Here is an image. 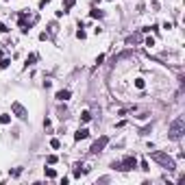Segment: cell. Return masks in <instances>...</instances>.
<instances>
[{
    "mask_svg": "<svg viewBox=\"0 0 185 185\" xmlns=\"http://www.w3.org/2000/svg\"><path fill=\"white\" fill-rule=\"evenodd\" d=\"M183 133H185V118H183V115H179L176 120L170 124L168 137H170V139H181V137H183Z\"/></svg>",
    "mask_w": 185,
    "mask_h": 185,
    "instance_id": "1",
    "label": "cell"
},
{
    "mask_svg": "<svg viewBox=\"0 0 185 185\" xmlns=\"http://www.w3.org/2000/svg\"><path fill=\"white\" fill-rule=\"evenodd\" d=\"M150 157H153L159 166H163L166 170H176V163H174V159H172L170 155L161 153V150H155V153H150Z\"/></svg>",
    "mask_w": 185,
    "mask_h": 185,
    "instance_id": "2",
    "label": "cell"
},
{
    "mask_svg": "<svg viewBox=\"0 0 185 185\" xmlns=\"http://www.w3.org/2000/svg\"><path fill=\"white\" fill-rule=\"evenodd\" d=\"M137 168V159L133 155H126L124 159L120 161V168H118V170H122V172H128V170H135Z\"/></svg>",
    "mask_w": 185,
    "mask_h": 185,
    "instance_id": "3",
    "label": "cell"
},
{
    "mask_svg": "<svg viewBox=\"0 0 185 185\" xmlns=\"http://www.w3.org/2000/svg\"><path fill=\"white\" fill-rule=\"evenodd\" d=\"M107 144H109V137L103 135L100 139H96V142L92 144V148H89V150H92L94 155H98V153H103V150H105V146H107Z\"/></svg>",
    "mask_w": 185,
    "mask_h": 185,
    "instance_id": "4",
    "label": "cell"
},
{
    "mask_svg": "<svg viewBox=\"0 0 185 185\" xmlns=\"http://www.w3.org/2000/svg\"><path fill=\"white\" fill-rule=\"evenodd\" d=\"M11 111H13V113L20 118V120H29V111L24 109V105H20V103H13V105H11Z\"/></svg>",
    "mask_w": 185,
    "mask_h": 185,
    "instance_id": "5",
    "label": "cell"
},
{
    "mask_svg": "<svg viewBox=\"0 0 185 185\" xmlns=\"http://www.w3.org/2000/svg\"><path fill=\"white\" fill-rule=\"evenodd\" d=\"M57 100H61V103H65V100H70V89H59L57 96H54Z\"/></svg>",
    "mask_w": 185,
    "mask_h": 185,
    "instance_id": "6",
    "label": "cell"
},
{
    "mask_svg": "<svg viewBox=\"0 0 185 185\" xmlns=\"http://www.w3.org/2000/svg\"><path fill=\"white\" fill-rule=\"evenodd\" d=\"M89 137V131H87V128H78V131L74 133V139H76V142H81V139H87Z\"/></svg>",
    "mask_w": 185,
    "mask_h": 185,
    "instance_id": "7",
    "label": "cell"
},
{
    "mask_svg": "<svg viewBox=\"0 0 185 185\" xmlns=\"http://www.w3.org/2000/svg\"><path fill=\"white\" fill-rule=\"evenodd\" d=\"M74 2H76V0H65V2H63V13H68V11L74 7Z\"/></svg>",
    "mask_w": 185,
    "mask_h": 185,
    "instance_id": "8",
    "label": "cell"
},
{
    "mask_svg": "<svg viewBox=\"0 0 185 185\" xmlns=\"http://www.w3.org/2000/svg\"><path fill=\"white\" fill-rule=\"evenodd\" d=\"M126 42H128V44H137V42H142V35H139V33H135V35H131Z\"/></svg>",
    "mask_w": 185,
    "mask_h": 185,
    "instance_id": "9",
    "label": "cell"
},
{
    "mask_svg": "<svg viewBox=\"0 0 185 185\" xmlns=\"http://www.w3.org/2000/svg\"><path fill=\"white\" fill-rule=\"evenodd\" d=\"M11 65V59H0V70H7Z\"/></svg>",
    "mask_w": 185,
    "mask_h": 185,
    "instance_id": "10",
    "label": "cell"
},
{
    "mask_svg": "<svg viewBox=\"0 0 185 185\" xmlns=\"http://www.w3.org/2000/svg\"><path fill=\"white\" fill-rule=\"evenodd\" d=\"M9 122H11V115H9V113H2V115H0V124H9Z\"/></svg>",
    "mask_w": 185,
    "mask_h": 185,
    "instance_id": "11",
    "label": "cell"
},
{
    "mask_svg": "<svg viewBox=\"0 0 185 185\" xmlns=\"http://www.w3.org/2000/svg\"><path fill=\"white\" fill-rule=\"evenodd\" d=\"M44 172H46V176H48V179H54V176H57V172H54L52 168H44Z\"/></svg>",
    "mask_w": 185,
    "mask_h": 185,
    "instance_id": "12",
    "label": "cell"
},
{
    "mask_svg": "<svg viewBox=\"0 0 185 185\" xmlns=\"http://www.w3.org/2000/svg\"><path fill=\"white\" fill-rule=\"evenodd\" d=\"M92 120V113H89V111H83L81 113V122H89Z\"/></svg>",
    "mask_w": 185,
    "mask_h": 185,
    "instance_id": "13",
    "label": "cell"
},
{
    "mask_svg": "<svg viewBox=\"0 0 185 185\" xmlns=\"http://www.w3.org/2000/svg\"><path fill=\"white\" fill-rule=\"evenodd\" d=\"M46 161H48L50 166H52V163H57V161H59V157H57V155H48V157H46Z\"/></svg>",
    "mask_w": 185,
    "mask_h": 185,
    "instance_id": "14",
    "label": "cell"
},
{
    "mask_svg": "<svg viewBox=\"0 0 185 185\" xmlns=\"http://www.w3.org/2000/svg\"><path fill=\"white\" fill-rule=\"evenodd\" d=\"M89 15H92V18H103V11H100V9H92V13H89Z\"/></svg>",
    "mask_w": 185,
    "mask_h": 185,
    "instance_id": "15",
    "label": "cell"
},
{
    "mask_svg": "<svg viewBox=\"0 0 185 185\" xmlns=\"http://www.w3.org/2000/svg\"><path fill=\"white\" fill-rule=\"evenodd\" d=\"M50 146H52L54 150H57V148H61V142H59L57 137H52V139H50Z\"/></svg>",
    "mask_w": 185,
    "mask_h": 185,
    "instance_id": "16",
    "label": "cell"
},
{
    "mask_svg": "<svg viewBox=\"0 0 185 185\" xmlns=\"http://www.w3.org/2000/svg\"><path fill=\"white\" fill-rule=\"evenodd\" d=\"M37 61V54H29V59H26V65H33Z\"/></svg>",
    "mask_w": 185,
    "mask_h": 185,
    "instance_id": "17",
    "label": "cell"
},
{
    "mask_svg": "<svg viewBox=\"0 0 185 185\" xmlns=\"http://www.w3.org/2000/svg\"><path fill=\"white\" fill-rule=\"evenodd\" d=\"M144 85H146V83H144V78H135V87H137V89H144Z\"/></svg>",
    "mask_w": 185,
    "mask_h": 185,
    "instance_id": "18",
    "label": "cell"
},
{
    "mask_svg": "<svg viewBox=\"0 0 185 185\" xmlns=\"http://www.w3.org/2000/svg\"><path fill=\"white\" fill-rule=\"evenodd\" d=\"M81 174H83V170H81V163H76V166H74V176L78 179Z\"/></svg>",
    "mask_w": 185,
    "mask_h": 185,
    "instance_id": "19",
    "label": "cell"
},
{
    "mask_svg": "<svg viewBox=\"0 0 185 185\" xmlns=\"http://www.w3.org/2000/svg\"><path fill=\"white\" fill-rule=\"evenodd\" d=\"M48 29H50V33H57L59 26H57V22H50V26H48Z\"/></svg>",
    "mask_w": 185,
    "mask_h": 185,
    "instance_id": "20",
    "label": "cell"
},
{
    "mask_svg": "<svg viewBox=\"0 0 185 185\" xmlns=\"http://www.w3.org/2000/svg\"><path fill=\"white\" fill-rule=\"evenodd\" d=\"M150 128H153V126H144L142 131H139V135H148V133H150Z\"/></svg>",
    "mask_w": 185,
    "mask_h": 185,
    "instance_id": "21",
    "label": "cell"
},
{
    "mask_svg": "<svg viewBox=\"0 0 185 185\" xmlns=\"http://www.w3.org/2000/svg\"><path fill=\"white\" fill-rule=\"evenodd\" d=\"M139 168H142L144 172H148V170H150V168H148V161H142V163H139Z\"/></svg>",
    "mask_w": 185,
    "mask_h": 185,
    "instance_id": "22",
    "label": "cell"
},
{
    "mask_svg": "<svg viewBox=\"0 0 185 185\" xmlns=\"http://www.w3.org/2000/svg\"><path fill=\"white\" fill-rule=\"evenodd\" d=\"M76 37H78V39H85V31L78 29V31H76Z\"/></svg>",
    "mask_w": 185,
    "mask_h": 185,
    "instance_id": "23",
    "label": "cell"
},
{
    "mask_svg": "<svg viewBox=\"0 0 185 185\" xmlns=\"http://www.w3.org/2000/svg\"><path fill=\"white\" fill-rule=\"evenodd\" d=\"M144 44H146V46H155V39H153V37H148V39H146Z\"/></svg>",
    "mask_w": 185,
    "mask_h": 185,
    "instance_id": "24",
    "label": "cell"
},
{
    "mask_svg": "<svg viewBox=\"0 0 185 185\" xmlns=\"http://www.w3.org/2000/svg\"><path fill=\"white\" fill-rule=\"evenodd\" d=\"M48 2H50V0H39V9H44V7H46Z\"/></svg>",
    "mask_w": 185,
    "mask_h": 185,
    "instance_id": "25",
    "label": "cell"
},
{
    "mask_svg": "<svg viewBox=\"0 0 185 185\" xmlns=\"http://www.w3.org/2000/svg\"><path fill=\"white\" fill-rule=\"evenodd\" d=\"M7 31H9V26H7V24H0V33H7Z\"/></svg>",
    "mask_w": 185,
    "mask_h": 185,
    "instance_id": "26",
    "label": "cell"
},
{
    "mask_svg": "<svg viewBox=\"0 0 185 185\" xmlns=\"http://www.w3.org/2000/svg\"><path fill=\"white\" fill-rule=\"evenodd\" d=\"M96 2H100V0H96Z\"/></svg>",
    "mask_w": 185,
    "mask_h": 185,
    "instance_id": "27",
    "label": "cell"
}]
</instances>
